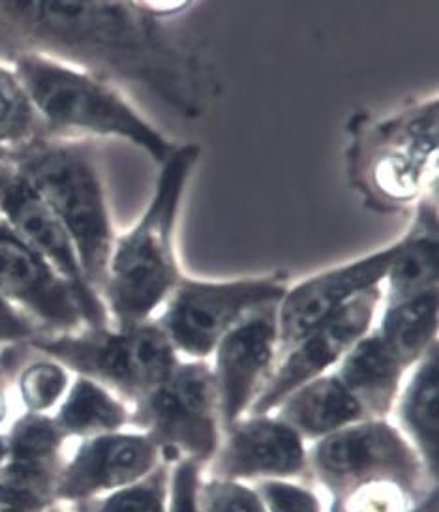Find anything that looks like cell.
Here are the masks:
<instances>
[{"mask_svg": "<svg viewBox=\"0 0 439 512\" xmlns=\"http://www.w3.org/2000/svg\"><path fill=\"white\" fill-rule=\"evenodd\" d=\"M17 53L139 85L188 119L203 113L201 59L141 2H0V61Z\"/></svg>", "mask_w": 439, "mask_h": 512, "instance_id": "6da1fadb", "label": "cell"}, {"mask_svg": "<svg viewBox=\"0 0 439 512\" xmlns=\"http://www.w3.org/2000/svg\"><path fill=\"white\" fill-rule=\"evenodd\" d=\"M199 156L197 143L177 145L160 166L154 194L136 226L115 239L102 299L119 329L149 321L184 274L177 254V224Z\"/></svg>", "mask_w": 439, "mask_h": 512, "instance_id": "7a4b0ae2", "label": "cell"}, {"mask_svg": "<svg viewBox=\"0 0 439 512\" xmlns=\"http://www.w3.org/2000/svg\"><path fill=\"white\" fill-rule=\"evenodd\" d=\"M0 154L29 179L59 216L74 241L89 286L102 297L119 233L113 226L94 141L91 137L44 136Z\"/></svg>", "mask_w": 439, "mask_h": 512, "instance_id": "3957f363", "label": "cell"}, {"mask_svg": "<svg viewBox=\"0 0 439 512\" xmlns=\"http://www.w3.org/2000/svg\"><path fill=\"white\" fill-rule=\"evenodd\" d=\"M32 106L53 136L115 137L162 166L177 149L147 121L119 87L104 77L38 53H17L8 61Z\"/></svg>", "mask_w": 439, "mask_h": 512, "instance_id": "277c9868", "label": "cell"}, {"mask_svg": "<svg viewBox=\"0 0 439 512\" xmlns=\"http://www.w3.org/2000/svg\"><path fill=\"white\" fill-rule=\"evenodd\" d=\"M436 160V96L363 126L349 149L351 179L379 211L408 207L428 196Z\"/></svg>", "mask_w": 439, "mask_h": 512, "instance_id": "5b68a950", "label": "cell"}, {"mask_svg": "<svg viewBox=\"0 0 439 512\" xmlns=\"http://www.w3.org/2000/svg\"><path fill=\"white\" fill-rule=\"evenodd\" d=\"M29 347L61 362L81 377L145 398L177 366L175 347L160 325L91 329L36 336Z\"/></svg>", "mask_w": 439, "mask_h": 512, "instance_id": "8992f818", "label": "cell"}, {"mask_svg": "<svg viewBox=\"0 0 439 512\" xmlns=\"http://www.w3.org/2000/svg\"><path fill=\"white\" fill-rule=\"evenodd\" d=\"M288 291V274L276 272L237 280H199L182 274L160 321L171 346L192 357L212 353L226 332Z\"/></svg>", "mask_w": 439, "mask_h": 512, "instance_id": "52a82bcc", "label": "cell"}, {"mask_svg": "<svg viewBox=\"0 0 439 512\" xmlns=\"http://www.w3.org/2000/svg\"><path fill=\"white\" fill-rule=\"evenodd\" d=\"M0 216L25 241L36 248L74 287L85 325L109 327V314L102 297L89 286L76 246L59 216L29 179L0 154Z\"/></svg>", "mask_w": 439, "mask_h": 512, "instance_id": "ba28073f", "label": "cell"}, {"mask_svg": "<svg viewBox=\"0 0 439 512\" xmlns=\"http://www.w3.org/2000/svg\"><path fill=\"white\" fill-rule=\"evenodd\" d=\"M0 293L44 336L87 327L74 287L2 216Z\"/></svg>", "mask_w": 439, "mask_h": 512, "instance_id": "9c48e42d", "label": "cell"}, {"mask_svg": "<svg viewBox=\"0 0 439 512\" xmlns=\"http://www.w3.org/2000/svg\"><path fill=\"white\" fill-rule=\"evenodd\" d=\"M396 250L398 241L288 287L278 304V344L282 349L297 346L355 297L381 286Z\"/></svg>", "mask_w": 439, "mask_h": 512, "instance_id": "30bf717a", "label": "cell"}, {"mask_svg": "<svg viewBox=\"0 0 439 512\" xmlns=\"http://www.w3.org/2000/svg\"><path fill=\"white\" fill-rule=\"evenodd\" d=\"M381 293V286L364 291L327 323L291 347L288 359L256 400V411L265 413L278 406L291 392L316 379L323 370L342 359L368 331L381 301Z\"/></svg>", "mask_w": 439, "mask_h": 512, "instance_id": "8fae6325", "label": "cell"}, {"mask_svg": "<svg viewBox=\"0 0 439 512\" xmlns=\"http://www.w3.org/2000/svg\"><path fill=\"white\" fill-rule=\"evenodd\" d=\"M278 304L244 316L216 346L214 385L226 424H233L259 389L278 344Z\"/></svg>", "mask_w": 439, "mask_h": 512, "instance_id": "7c38bea8", "label": "cell"}, {"mask_svg": "<svg viewBox=\"0 0 439 512\" xmlns=\"http://www.w3.org/2000/svg\"><path fill=\"white\" fill-rule=\"evenodd\" d=\"M141 400L158 430L197 451H211L214 415L220 407L214 376L203 362H177L173 372Z\"/></svg>", "mask_w": 439, "mask_h": 512, "instance_id": "4fadbf2b", "label": "cell"}, {"mask_svg": "<svg viewBox=\"0 0 439 512\" xmlns=\"http://www.w3.org/2000/svg\"><path fill=\"white\" fill-rule=\"evenodd\" d=\"M151 458V445L141 437H94L59 477L57 496L81 499L132 482L147 471Z\"/></svg>", "mask_w": 439, "mask_h": 512, "instance_id": "5bb4252c", "label": "cell"}, {"mask_svg": "<svg viewBox=\"0 0 439 512\" xmlns=\"http://www.w3.org/2000/svg\"><path fill=\"white\" fill-rule=\"evenodd\" d=\"M438 209L436 201L424 196L408 231L398 239V250L383 282L387 284V304L438 287Z\"/></svg>", "mask_w": 439, "mask_h": 512, "instance_id": "9a60e30c", "label": "cell"}, {"mask_svg": "<svg viewBox=\"0 0 439 512\" xmlns=\"http://www.w3.org/2000/svg\"><path fill=\"white\" fill-rule=\"evenodd\" d=\"M319 466L348 477L379 466H404V445L387 424L368 422L325 439L318 449Z\"/></svg>", "mask_w": 439, "mask_h": 512, "instance_id": "2e32d148", "label": "cell"}, {"mask_svg": "<svg viewBox=\"0 0 439 512\" xmlns=\"http://www.w3.org/2000/svg\"><path fill=\"white\" fill-rule=\"evenodd\" d=\"M303 449L297 432L286 422H244L229 445L226 466L233 473H288L301 466Z\"/></svg>", "mask_w": 439, "mask_h": 512, "instance_id": "e0dca14e", "label": "cell"}, {"mask_svg": "<svg viewBox=\"0 0 439 512\" xmlns=\"http://www.w3.org/2000/svg\"><path fill=\"white\" fill-rule=\"evenodd\" d=\"M402 370V364L374 334L363 336L344 355L338 379L363 409L385 413L393 404Z\"/></svg>", "mask_w": 439, "mask_h": 512, "instance_id": "ac0fdd59", "label": "cell"}, {"mask_svg": "<svg viewBox=\"0 0 439 512\" xmlns=\"http://www.w3.org/2000/svg\"><path fill=\"white\" fill-rule=\"evenodd\" d=\"M282 417L295 432L327 434L363 417L364 409L338 377H316L286 398Z\"/></svg>", "mask_w": 439, "mask_h": 512, "instance_id": "d6986e66", "label": "cell"}, {"mask_svg": "<svg viewBox=\"0 0 439 512\" xmlns=\"http://www.w3.org/2000/svg\"><path fill=\"white\" fill-rule=\"evenodd\" d=\"M438 329V287L387 306L379 338L402 368L419 361Z\"/></svg>", "mask_w": 439, "mask_h": 512, "instance_id": "ffe728a7", "label": "cell"}, {"mask_svg": "<svg viewBox=\"0 0 439 512\" xmlns=\"http://www.w3.org/2000/svg\"><path fill=\"white\" fill-rule=\"evenodd\" d=\"M124 419V407L104 385L79 376L66 392L55 422L62 436H94L119 428Z\"/></svg>", "mask_w": 439, "mask_h": 512, "instance_id": "44dd1931", "label": "cell"}, {"mask_svg": "<svg viewBox=\"0 0 439 512\" xmlns=\"http://www.w3.org/2000/svg\"><path fill=\"white\" fill-rule=\"evenodd\" d=\"M53 136L32 106L29 92L8 62L0 61V151Z\"/></svg>", "mask_w": 439, "mask_h": 512, "instance_id": "7402d4cb", "label": "cell"}, {"mask_svg": "<svg viewBox=\"0 0 439 512\" xmlns=\"http://www.w3.org/2000/svg\"><path fill=\"white\" fill-rule=\"evenodd\" d=\"M438 349L430 347L404 398V419L428 454L438 452L439 422Z\"/></svg>", "mask_w": 439, "mask_h": 512, "instance_id": "603a6c76", "label": "cell"}, {"mask_svg": "<svg viewBox=\"0 0 439 512\" xmlns=\"http://www.w3.org/2000/svg\"><path fill=\"white\" fill-rule=\"evenodd\" d=\"M17 387L29 413L44 415L49 409L61 404L70 389V377L61 362L46 357L27 364L21 370Z\"/></svg>", "mask_w": 439, "mask_h": 512, "instance_id": "cb8c5ba5", "label": "cell"}, {"mask_svg": "<svg viewBox=\"0 0 439 512\" xmlns=\"http://www.w3.org/2000/svg\"><path fill=\"white\" fill-rule=\"evenodd\" d=\"M62 432L55 419L27 413L12 426L6 437V456L27 460H53L61 447Z\"/></svg>", "mask_w": 439, "mask_h": 512, "instance_id": "d4e9b609", "label": "cell"}, {"mask_svg": "<svg viewBox=\"0 0 439 512\" xmlns=\"http://www.w3.org/2000/svg\"><path fill=\"white\" fill-rule=\"evenodd\" d=\"M36 336L40 332L31 319L0 293V347L29 346Z\"/></svg>", "mask_w": 439, "mask_h": 512, "instance_id": "484cf974", "label": "cell"}, {"mask_svg": "<svg viewBox=\"0 0 439 512\" xmlns=\"http://www.w3.org/2000/svg\"><path fill=\"white\" fill-rule=\"evenodd\" d=\"M209 512H263L258 499L239 486L216 484L207 496Z\"/></svg>", "mask_w": 439, "mask_h": 512, "instance_id": "4316f807", "label": "cell"}, {"mask_svg": "<svg viewBox=\"0 0 439 512\" xmlns=\"http://www.w3.org/2000/svg\"><path fill=\"white\" fill-rule=\"evenodd\" d=\"M265 494L274 512H318V505L312 497L286 484H269Z\"/></svg>", "mask_w": 439, "mask_h": 512, "instance_id": "83f0119b", "label": "cell"}, {"mask_svg": "<svg viewBox=\"0 0 439 512\" xmlns=\"http://www.w3.org/2000/svg\"><path fill=\"white\" fill-rule=\"evenodd\" d=\"M100 512H162V509L149 490H126L107 499Z\"/></svg>", "mask_w": 439, "mask_h": 512, "instance_id": "f1b7e54d", "label": "cell"}, {"mask_svg": "<svg viewBox=\"0 0 439 512\" xmlns=\"http://www.w3.org/2000/svg\"><path fill=\"white\" fill-rule=\"evenodd\" d=\"M196 479L192 467L184 466L177 473V484H175V503L173 512H196Z\"/></svg>", "mask_w": 439, "mask_h": 512, "instance_id": "f546056e", "label": "cell"}, {"mask_svg": "<svg viewBox=\"0 0 439 512\" xmlns=\"http://www.w3.org/2000/svg\"><path fill=\"white\" fill-rule=\"evenodd\" d=\"M141 6L158 19L162 17L173 16V14H181L182 10L188 8V2H175V0H169V2H141Z\"/></svg>", "mask_w": 439, "mask_h": 512, "instance_id": "4dcf8cb0", "label": "cell"}, {"mask_svg": "<svg viewBox=\"0 0 439 512\" xmlns=\"http://www.w3.org/2000/svg\"><path fill=\"white\" fill-rule=\"evenodd\" d=\"M6 415H8V402H6V394L0 387V424L6 421Z\"/></svg>", "mask_w": 439, "mask_h": 512, "instance_id": "1f68e13d", "label": "cell"}, {"mask_svg": "<svg viewBox=\"0 0 439 512\" xmlns=\"http://www.w3.org/2000/svg\"><path fill=\"white\" fill-rule=\"evenodd\" d=\"M6 451H8V447H6V437L0 436V464H2L4 458H6Z\"/></svg>", "mask_w": 439, "mask_h": 512, "instance_id": "d6a6232c", "label": "cell"}]
</instances>
